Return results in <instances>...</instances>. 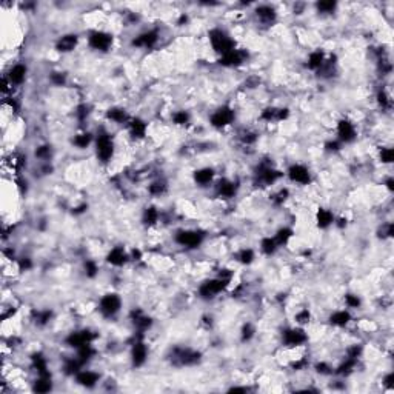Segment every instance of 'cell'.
<instances>
[{"label":"cell","mask_w":394,"mask_h":394,"mask_svg":"<svg viewBox=\"0 0 394 394\" xmlns=\"http://www.w3.org/2000/svg\"><path fill=\"white\" fill-rule=\"evenodd\" d=\"M94 145H96V154L97 159L102 162V164H108L111 162V159L114 157V141L108 131L100 130L96 134L94 139Z\"/></svg>","instance_id":"6da1fadb"},{"label":"cell","mask_w":394,"mask_h":394,"mask_svg":"<svg viewBox=\"0 0 394 394\" xmlns=\"http://www.w3.org/2000/svg\"><path fill=\"white\" fill-rule=\"evenodd\" d=\"M210 42H211L213 50L217 54H220V57L231 53L233 50H236V42L231 39L224 29H220V28H216V29L210 31Z\"/></svg>","instance_id":"7a4b0ae2"},{"label":"cell","mask_w":394,"mask_h":394,"mask_svg":"<svg viewBox=\"0 0 394 394\" xmlns=\"http://www.w3.org/2000/svg\"><path fill=\"white\" fill-rule=\"evenodd\" d=\"M231 279H225V277H214V279L206 281L200 285L199 288V294L202 299H214L217 294L224 293L225 289L229 286Z\"/></svg>","instance_id":"3957f363"},{"label":"cell","mask_w":394,"mask_h":394,"mask_svg":"<svg viewBox=\"0 0 394 394\" xmlns=\"http://www.w3.org/2000/svg\"><path fill=\"white\" fill-rule=\"evenodd\" d=\"M205 240V234L202 231H197V229H182L176 234V243L183 248H188V250H194V248H199Z\"/></svg>","instance_id":"277c9868"},{"label":"cell","mask_w":394,"mask_h":394,"mask_svg":"<svg viewBox=\"0 0 394 394\" xmlns=\"http://www.w3.org/2000/svg\"><path fill=\"white\" fill-rule=\"evenodd\" d=\"M234 119H236V113H234V110L231 108V107L224 105V107L217 108V110L210 115V123H211V126H214V128L222 130V128H225V126H228V125L233 123Z\"/></svg>","instance_id":"5b68a950"},{"label":"cell","mask_w":394,"mask_h":394,"mask_svg":"<svg viewBox=\"0 0 394 394\" xmlns=\"http://www.w3.org/2000/svg\"><path fill=\"white\" fill-rule=\"evenodd\" d=\"M122 310V299L119 294L115 293H108L105 294L99 302V311L105 317H113Z\"/></svg>","instance_id":"8992f818"},{"label":"cell","mask_w":394,"mask_h":394,"mask_svg":"<svg viewBox=\"0 0 394 394\" xmlns=\"http://www.w3.org/2000/svg\"><path fill=\"white\" fill-rule=\"evenodd\" d=\"M88 43L92 50H96V51H102V53H105L111 48V45H113V36L110 32L107 31H100V29H96V31H92L89 32V36H88Z\"/></svg>","instance_id":"52a82bcc"},{"label":"cell","mask_w":394,"mask_h":394,"mask_svg":"<svg viewBox=\"0 0 394 394\" xmlns=\"http://www.w3.org/2000/svg\"><path fill=\"white\" fill-rule=\"evenodd\" d=\"M96 338H97V334L94 331L80 330V331H74V333L69 334L65 342H66L68 346H71V348L77 350V348H80V346H84V345L92 343L96 340Z\"/></svg>","instance_id":"ba28073f"},{"label":"cell","mask_w":394,"mask_h":394,"mask_svg":"<svg viewBox=\"0 0 394 394\" xmlns=\"http://www.w3.org/2000/svg\"><path fill=\"white\" fill-rule=\"evenodd\" d=\"M282 340H283L285 346L296 348V346H300V345H304V343L308 342V334L305 333V330L302 327L288 328L282 334Z\"/></svg>","instance_id":"9c48e42d"},{"label":"cell","mask_w":394,"mask_h":394,"mask_svg":"<svg viewBox=\"0 0 394 394\" xmlns=\"http://www.w3.org/2000/svg\"><path fill=\"white\" fill-rule=\"evenodd\" d=\"M172 359H174L177 366H191V365L199 364L200 353L190 350V348H177V350H174Z\"/></svg>","instance_id":"30bf717a"},{"label":"cell","mask_w":394,"mask_h":394,"mask_svg":"<svg viewBox=\"0 0 394 394\" xmlns=\"http://www.w3.org/2000/svg\"><path fill=\"white\" fill-rule=\"evenodd\" d=\"M283 176V172L273 168L271 165H266V164H262L256 172V177L257 180L265 185V187H270V185H274L277 180H281V177Z\"/></svg>","instance_id":"8fae6325"},{"label":"cell","mask_w":394,"mask_h":394,"mask_svg":"<svg viewBox=\"0 0 394 394\" xmlns=\"http://www.w3.org/2000/svg\"><path fill=\"white\" fill-rule=\"evenodd\" d=\"M286 176L293 183H299V185H308L311 182V172L302 164H293L286 169Z\"/></svg>","instance_id":"7c38bea8"},{"label":"cell","mask_w":394,"mask_h":394,"mask_svg":"<svg viewBox=\"0 0 394 394\" xmlns=\"http://www.w3.org/2000/svg\"><path fill=\"white\" fill-rule=\"evenodd\" d=\"M357 133H356V126L353 122L340 119L338 122V141L340 143H351L356 141Z\"/></svg>","instance_id":"4fadbf2b"},{"label":"cell","mask_w":394,"mask_h":394,"mask_svg":"<svg viewBox=\"0 0 394 394\" xmlns=\"http://www.w3.org/2000/svg\"><path fill=\"white\" fill-rule=\"evenodd\" d=\"M159 42V32L156 29H149L142 34H139L137 37L133 39L131 45L136 48H143V50H151Z\"/></svg>","instance_id":"5bb4252c"},{"label":"cell","mask_w":394,"mask_h":394,"mask_svg":"<svg viewBox=\"0 0 394 394\" xmlns=\"http://www.w3.org/2000/svg\"><path fill=\"white\" fill-rule=\"evenodd\" d=\"M247 57H248L247 51L236 48V50H233L231 53H228V54L220 57L219 63L222 65V66H226V68H237V66L243 65V62L247 60Z\"/></svg>","instance_id":"9a60e30c"},{"label":"cell","mask_w":394,"mask_h":394,"mask_svg":"<svg viewBox=\"0 0 394 394\" xmlns=\"http://www.w3.org/2000/svg\"><path fill=\"white\" fill-rule=\"evenodd\" d=\"M74 377L77 384L85 388H94L100 380V374H97L96 371H91V369H84V368L80 369Z\"/></svg>","instance_id":"2e32d148"},{"label":"cell","mask_w":394,"mask_h":394,"mask_svg":"<svg viewBox=\"0 0 394 394\" xmlns=\"http://www.w3.org/2000/svg\"><path fill=\"white\" fill-rule=\"evenodd\" d=\"M146 359H148V346L141 342V340H137L133 343V348H131V362L134 366H142L145 362H146Z\"/></svg>","instance_id":"e0dca14e"},{"label":"cell","mask_w":394,"mask_h":394,"mask_svg":"<svg viewBox=\"0 0 394 394\" xmlns=\"http://www.w3.org/2000/svg\"><path fill=\"white\" fill-rule=\"evenodd\" d=\"M237 193V185L229 179H220L216 185V194L222 199H233Z\"/></svg>","instance_id":"ac0fdd59"},{"label":"cell","mask_w":394,"mask_h":394,"mask_svg":"<svg viewBox=\"0 0 394 394\" xmlns=\"http://www.w3.org/2000/svg\"><path fill=\"white\" fill-rule=\"evenodd\" d=\"M79 43L77 34H65V36L59 37L56 42V51H59L62 54L71 53L76 50V46Z\"/></svg>","instance_id":"d6986e66"},{"label":"cell","mask_w":394,"mask_h":394,"mask_svg":"<svg viewBox=\"0 0 394 394\" xmlns=\"http://www.w3.org/2000/svg\"><path fill=\"white\" fill-rule=\"evenodd\" d=\"M28 68L23 63H16L14 66H11L9 73L6 74V79L11 82V85H22L27 79Z\"/></svg>","instance_id":"ffe728a7"},{"label":"cell","mask_w":394,"mask_h":394,"mask_svg":"<svg viewBox=\"0 0 394 394\" xmlns=\"http://www.w3.org/2000/svg\"><path fill=\"white\" fill-rule=\"evenodd\" d=\"M214 176H216V172L213 168L210 167H203V168H199V169H196L194 171V174H193V179L194 182L199 185V187H208L210 183H213L214 180Z\"/></svg>","instance_id":"44dd1931"},{"label":"cell","mask_w":394,"mask_h":394,"mask_svg":"<svg viewBox=\"0 0 394 394\" xmlns=\"http://www.w3.org/2000/svg\"><path fill=\"white\" fill-rule=\"evenodd\" d=\"M130 256L126 254V251L122 247H115L107 254V262L113 266H123L128 262Z\"/></svg>","instance_id":"7402d4cb"},{"label":"cell","mask_w":394,"mask_h":394,"mask_svg":"<svg viewBox=\"0 0 394 394\" xmlns=\"http://www.w3.org/2000/svg\"><path fill=\"white\" fill-rule=\"evenodd\" d=\"M126 125H128V131L134 139H143L146 136L148 126H146L145 120L139 119V117H134V119H130V122Z\"/></svg>","instance_id":"603a6c76"},{"label":"cell","mask_w":394,"mask_h":394,"mask_svg":"<svg viewBox=\"0 0 394 394\" xmlns=\"http://www.w3.org/2000/svg\"><path fill=\"white\" fill-rule=\"evenodd\" d=\"M256 16L257 19L265 23V25H270V23H273L276 19H277V13H276V9L270 5H260L256 8Z\"/></svg>","instance_id":"cb8c5ba5"},{"label":"cell","mask_w":394,"mask_h":394,"mask_svg":"<svg viewBox=\"0 0 394 394\" xmlns=\"http://www.w3.org/2000/svg\"><path fill=\"white\" fill-rule=\"evenodd\" d=\"M31 364H32V368L36 369L39 376H51L50 369H48V361H46V357L42 353L32 354L31 356Z\"/></svg>","instance_id":"d4e9b609"},{"label":"cell","mask_w":394,"mask_h":394,"mask_svg":"<svg viewBox=\"0 0 394 394\" xmlns=\"http://www.w3.org/2000/svg\"><path fill=\"white\" fill-rule=\"evenodd\" d=\"M316 222L319 228L325 229V228H330L333 224H336V219H334V214L330 210H327V208H319L316 213Z\"/></svg>","instance_id":"484cf974"},{"label":"cell","mask_w":394,"mask_h":394,"mask_svg":"<svg viewBox=\"0 0 394 394\" xmlns=\"http://www.w3.org/2000/svg\"><path fill=\"white\" fill-rule=\"evenodd\" d=\"M351 320V314L348 310H338L330 316V322L334 327H346Z\"/></svg>","instance_id":"4316f807"},{"label":"cell","mask_w":394,"mask_h":394,"mask_svg":"<svg viewBox=\"0 0 394 394\" xmlns=\"http://www.w3.org/2000/svg\"><path fill=\"white\" fill-rule=\"evenodd\" d=\"M107 119L114 122V123H128L130 122V115L126 113L123 108H119V107H114V108H110L107 111Z\"/></svg>","instance_id":"83f0119b"},{"label":"cell","mask_w":394,"mask_h":394,"mask_svg":"<svg viewBox=\"0 0 394 394\" xmlns=\"http://www.w3.org/2000/svg\"><path fill=\"white\" fill-rule=\"evenodd\" d=\"M327 57H325V53L322 50H317V51H312L310 56H308V62H307V66L312 71H319L322 68V65L325 63Z\"/></svg>","instance_id":"f1b7e54d"},{"label":"cell","mask_w":394,"mask_h":394,"mask_svg":"<svg viewBox=\"0 0 394 394\" xmlns=\"http://www.w3.org/2000/svg\"><path fill=\"white\" fill-rule=\"evenodd\" d=\"M92 142H94V136H92L91 133H88V131L79 133V134H76V137L73 139L74 146L79 148V149H85V148H88Z\"/></svg>","instance_id":"f546056e"},{"label":"cell","mask_w":394,"mask_h":394,"mask_svg":"<svg viewBox=\"0 0 394 394\" xmlns=\"http://www.w3.org/2000/svg\"><path fill=\"white\" fill-rule=\"evenodd\" d=\"M53 317V311L50 310H42V311H32V322L36 323L37 327H45V325H48L50 320Z\"/></svg>","instance_id":"4dcf8cb0"},{"label":"cell","mask_w":394,"mask_h":394,"mask_svg":"<svg viewBox=\"0 0 394 394\" xmlns=\"http://www.w3.org/2000/svg\"><path fill=\"white\" fill-rule=\"evenodd\" d=\"M159 219H160V213L156 206H148L145 208V211H143V216H142V222L148 226H153L159 222Z\"/></svg>","instance_id":"1f68e13d"},{"label":"cell","mask_w":394,"mask_h":394,"mask_svg":"<svg viewBox=\"0 0 394 394\" xmlns=\"http://www.w3.org/2000/svg\"><path fill=\"white\" fill-rule=\"evenodd\" d=\"M32 390L37 393H50L53 390L51 376H39L32 385Z\"/></svg>","instance_id":"d6a6232c"},{"label":"cell","mask_w":394,"mask_h":394,"mask_svg":"<svg viewBox=\"0 0 394 394\" xmlns=\"http://www.w3.org/2000/svg\"><path fill=\"white\" fill-rule=\"evenodd\" d=\"M356 364H357V361L356 359H350V357H346L345 361L336 368V374H339V376H343V377H346V376H350L353 371H354V366H356Z\"/></svg>","instance_id":"836d02e7"},{"label":"cell","mask_w":394,"mask_h":394,"mask_svg":"<svg viewBox=\"0 0 394 394\" xmlns=\"http://www.w3.org/2000/svg\"><path fill=\"white\" fill-rule=\"evenodd\" d=\"M167 191H168V185H167V182H165V180H160V179L151 182V183H149V187H148V193L151 194V196H154V197L164 196Z\"/></svg>","instance_id":"e575fe53"},{"label":"cell","mask_w":394,"mask_h":394,"mask_svg":"<svg viewBox=\"0 0 394 394\" xmlns=\"http://www.w3.org/2000/svg\"><path fill=\"white\" fill-rule=\"evenodd\" d=\"M279 250V245L276 243L274 237H263L260 242V251L265 254V256H273L276 254V251Z\"/></svg>","instance_id":"d590c367"},{"label":"cell","mask_w":394,"mask_h":394,"mask_svg":"<svg viewBox=\"0 0 394 394\" xmlns=\"http://www.w3.org/2000/svg\"><path fill=\"white\" fill-rule=\"evenodd\" d=\"M293 229L291 228H288V226H283V228H281L279 231H277L276 233V236H274V240H276V243L279 247H283V245H286V243L291 240V237H293Z\"/></svg>","instance_id":"8d00e7d4"},{"label":"cell","mask_w":394,"mask_h":394,"mask_svg":"<svg viewBox=\"0 0 394 394\" xmlns=\"http://www.w3.org/2000/svg\"><path fill=\"white\" fill-rule=\"evenodd\" d=\"M254 259H256V253L251 248H243L237 254V262H240L242 265H251Z\"/></svg>","instance_id":"74e56055"},{"label":"cell","mask_w":394,"mask_h":394,"mask_svg":"<svg viewBox=\"0 0 394 394\" xmlns=\"http://www.w3.org/2000/svg\"><path fill=\"white\" fill-rule=\"evenodd\" d=\"M172 123L177 125V126H185V125H188L190 120H191V115L188 111H185V110H180V111H176L174 114H172Z\"/></svg>","instance_id":"f35d334b"},{"label":"cell","mask_w":394,"mask_h":394,"mask_svg":"<svg viewBox=\"0 0 394 394\" xmlns=\"http://www.w3.org/2000/svg\"><path fill=\"white\" fill-rule=\"evenodd\" d=\"M338 8V3L333 2V0H323V2H317L316 3V9L322 14H331Z\"/></svg>","instance_id":"ab89813d"},{"label":"cell","mask_w":394,"mask_h":394,"mask_svg":"<svg viewBox=\"0 0 394 394\" xmlns=\"http://www.w3.org/2000/svg\"><path fill=\"white\" fill-rule=\"evenodd\" d=\"M51 154H53V149L50 145H42L36 149V153H34V156H36L39 160H43V162H50L51 159Z\"/></svg>","instance_id":"60d3db41"},{"label":"cell","mask_w":394,"mask_h":394,"mask_svg":"<svg viewBox=\"0 0 394 394\" xmlns=\"http://www.w3.org/2000/svg\"><path fill=\"white\" fill-rule=\"evenodd\" d=\"M296 319V323L299 327H304L307 325V323H310V319H311V312L308 310H302V311H299L297 314L294 316Z\"/></svg>","instance_id":"b9f144b4"},{"label":"cell","mask_w":394,"mask_h":394,"mask_svg":"<svg viewBox=\"0 0 394 394\" xmlns=\"http://www.w3.org/2000/svg\"><path fill=\"white\" fill-rule=\"evenodd\" d=\"M85 274H86V277H89V279L96 277L99 274V265L94 260H86L85 262Z\"/></svg>","instance_id":"7bdbcfd3"},{"label":"cell","mask_w":394,"mask_h":394,"mask_svg":"<svg viewBox=\"0 0 394 394\" xmlns=\"http://www.w3.org/2000/svg\"><path fill=\"white\" fill-rule=\"evenodd\" d=\"M254 333H256V330H254V327L251 325V323H247V325H243L242 327V331H240V336H242V340L243 342H248L254 338Z\"/></svg>","instance_id":"ee69618b"},{"label":"cell","mask_w":394,"mask_h":394,"mask_svg":"<svg viewBox=\"0 0 394 394\" xmlns=\"http://www.w3.org/2000/svg\"><path fill=\"white\" fill-rule=\"evenodd\" d=\"M361 297L359 296H356V294H346L345 296V305L348 307V308H351V310H356V308H359L361 307Z\"/></svg>","instance_id":"f6af8a7d"},{"label":"cell","mask_w":394,"mask_h":394,"mask_svg":"<svg viewBox=\"0 0 394 394\" xmlns=\"http://www.w3.org/2000/svg\"><path fill=\"white\" fill-rule=\"evenodd\" d=\"M377 102H379V105L384 108V110H387V108L391 107V99H390V96L387 94L384 89L377 92Z\"/></svg>","instance_id":"bcb514c9"},{"label":"cell","mask_w":394,"mask_h":394,"mask_svg":"<svg viewBox=\"0 0 394 394\" xmlns=\"http://www.w3.org/2000/svg\"><path fill=\"white\" fill-rule=\"evenodd\" d=\"M394 159V151H393V148H382V151H380V160H382V164H391Z\"/></svg>","instance_id":"7dc6e473"},{"label":"cell","mask_w":394,"mask_h":394,"mask_svg":"<svg viewBox=\"0 0 394 394\" xmlns=\"http://www.w3.org/2000/svg\"><path fill=\"white\" fill-rule=\"evenodd\" d=\"M50 80H51V84L56 85V86H63L66 84V76L63 73H53Z\"/></svg>","instance_id":"c3c4849f"},{"label":"cell","mask_w":394,"mask_h":394,"mask_svg":"<svg viewBox=\"0 0 394 394\" xmlns=\"http://www.w3.org/2000/svg\"><path fill=\"white\" fill-rule=\"evenodd\" d=\"M88 110H89V108H88V105H85V103H82V105H79V107L76 108V117H77L80 122L86 120L88 114H89V111H88Z\"/></svg>","instance_id":"681fc988"},{"label":"cell","mask_w":394,"mask_h":394,"mask_svg":"<svg viewBox=\"0 0 394 394\" xmlns=\"http://www.w3.org/2000/svg\"><path fill=\"white\" fill-rule=\"evenodd\" d=\"M288 197H289V191H288L286 188H282L279 193L273 196V200H274L276 205H282V203L288 199Z\"/></svg>","instance_id":"f907efd6"},{"label":"cell","mask_w":394,"mask_h":394,"mask_svg":"<svg viewBox=\"0 0 394 394\" xmlns=\"http://www.w3.org/2000/svg\"><path fill=\"white\" fill-rule=\"evenodd\" d=\"M240 141L243 143H247V145H253V143H256V141H257V134L253 133V131H245L240 136Z\"/></svg>","instance_id":"816d5d0a"},{"label":"cell","mask_w":394,"mask_h":394,"mask_svg":"<svg viewBox=\"0 0 394 394\" xmlns=\"http://www.w3.org/2000/svg\"><path fill=\"white\" fill-rule=\"evenodd\" d=\"M314 368H316V371H317L319 374H323V376H328V374L333 373V368H331L327 362H317Z\"/></svg>","instance_id":"f5cc1de1"},{"label":"cell","mask_w":394,"mask_h":394,"mask_svg":"<svg viewBox=\"0 0 394 394\" xmlns=\"http://www.w3.org/2000/svg\"><path fill=\"white\" fill-rule=\"evenodd\" d=\"M340 148H342V143L338 141V139H336V141H330V142L325 143V149H327L328 153H338V151H340Z\"/></svg>","instance_id":"db71d44e"},{"label":"cell","mask_w":394,"mask_h":394,"mask_svg":"<svg viewBox=\"0 0 394 394\" xmlns=\"http://www.w3.org/2000/svg\"><path fill=\"white\" fill-rule=\"evenodd\" d=\"M19 268L22 270V271H28L31 266H32V262L29 260V257H22V259H19Z\"/></svg>","instance_id":"11a10c76"},{"label":"cell","mask_w":394,"mask_h":394,"mask_svg":"<svg viewBox=\"0 0 394 394\" xmlns=\"http://www.w3.org/2000/svg\"><path fill=\"white\" fill-rule=\"evenodd\" d=\"M131 256L134 257V260H141V257H142V253L139 251V250H133V254Z\"/></svg>","instance_id":"9f6ffc18"}]
</instances>
